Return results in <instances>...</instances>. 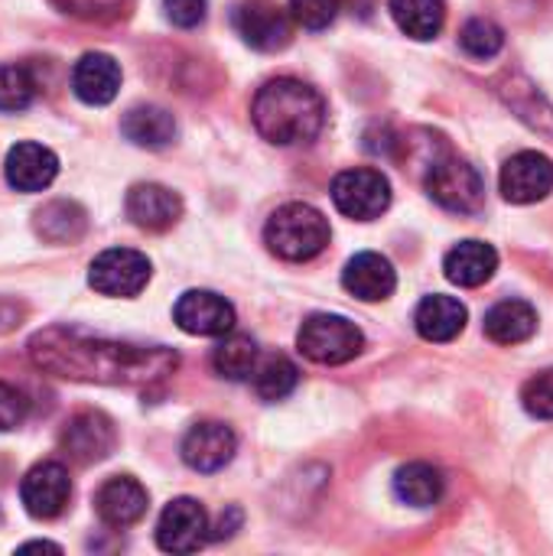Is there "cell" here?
<instances>
[{
    "mask_svg": "<svg viewBox=\"0 0 553 556\" xmlns=\"http://www.w3.org/2000/svg\"><path fill=\"white\" fill-rule=\"evenodd\" d=\"M72 498V479L68 469L59 463H39L23 476L20 502L36 521H52L68 508Z\"/></svg>",
    "mask_w": 553,
    "mask_h": 556,
    "instance_id": "obj_8",
    "label": "cell"
},
{
    "mask_svg": "<svg viewBox=\"0 0 553 556\" xmlns=\"http://www.w3.org/2000/svg\"><path fill=\"white\" fill-rule=\"evenodd\" d=\"M290 10L303 29H326L339 13V0H290Z\"/></svg>",
    "mask_w": 553,
    "mask_h": 556,
    "instance_id": "obj_33",
    "label": "cell"
},
{
    "mask_svg": "<svg viewBox=\"0 0 553 556\" xmlns=\"http://www.w3.org/2000/svg\"><path fill=\"white\" fill-rule=\"evenodd\" d=\"M342 283L352 296H359L362 303H378L388 300L398 287V274L391 267L388 257L375 254V251H362L355 254L345 270H342Z\"/></svg>",
    "mask_w": 553,
    "mask_h": 556,
    "instance_id": "obj_16",
    "label": "cell"
},
{
    "mask_svg": "<svg viewBox=\"0 0 553 556\" xmlns=\"http://www.w3.org/2000/svg\"><path fill=\"white\" fill-rule=\"evenodd\" d=\"M85 228V212L72 202H52L39 212V231L49 241H75Z\"/></svg>",
    "mask_w": 553,
    "mask_h": 556,
    "instance_id": "obj_29",
    "label": "cell"
},
{
    "mask_svg": "<svg viewBox=\"0 0 553 556\" xmlns=\"http://www.w3.org/2000/svg\"><path fill=\"white\" fill-rule=\"evenodd\" d=\"M297 345L316 365H345V362H352L365 349V336L345 316L316 313V316H310L300 326Z\"/></svg>",
    "mask_w": 553,
    "mask_h": 556,
    "instance_id": "obj_4",
    "label": "cell"
},
{
    "mask_svg": "<svg viewBox=\"0 0 553 556\" xmlns=\"http://www.w3.org/2000/svg\"><path fill=\"white\" fill-rule=\"evenodd\" d=\"M521 404L531 417L538 420H553V368L531 378L521 391Z\"/></svg>",
    "mask_w": 553,
    "mask_h": 556,
    "instance_id": "obj_32",
    "label": "cell"
},
{
    "mask_svg": "<svg viewBox=\"0 0 553 556\" xmlns=\"http://www.w3.org/2000/svg\"><path fill=\"white\" fill-rule=\"evenodd\" d=\"M443 270L456 287H482L499 270V251L486 241H460L447 254Z\"/></svg>",
    "mask_w": 553,
    "mask_h": 556,
    "instance_id": "obj_20",
    "label": "cell"
},
{
    "mask_svg": "<svg viewBox=\"0 0 553 556\" xmlns=\"http://www.w3.org/2000/svg\"><path fill=\"white\" fill-rule=\"evenodd\" d=\"M173 319L189 336L222 339L235 329V309L225 296L212 290H189L176 300Z\"/></svg>",
    "mask_w": 553,
    "mask_h": 556,
    "instance_id": "obj_10",
    "label": "cell"
},
{
    "mask_svg": "<svg viewBox=\"0 0 553 556\" xmlns=\"http://www.w3.org/2000/svg\"><path fill=\"white\" fill-rule=\"evenodd\" d=\"M482 329L499 345H521L538 332V313L525 300H502L486 313Z\"/></svg>",
    "mask_w": 553,
    "mask_h": 556,
    "instance_id": "obj_22",
    "label": "cell"
},
{
    "mask_svg": "<svg viewBox=\"0 0 553 556\" xmlns=\"http://www.w3.org/2000/svg\"><path fill=\"white\" fill-rule=\"evenodd\" d=\"M36 94V81L23 65H0V111H23Z\"/></svg>",
    "mask_w": 553,
    "mask_h": 556,
    "instance_id": "obj_30",
    "label": "cell"
},
{
    "mask_svg": "<svg viewBox=\"0 0 553 556\" xmlns=\"http://www.w3.org/2000/svg\"><path fill=\"white\" fill-rule=\"evenodd\" d=\"M62 13L88 20V23H111L127 16L134 0H52Z\"/></svg>",
    "mask_w": 553,
    "mask_h": 556,
    "instance_id": "obj_31",
    "label": "cell"
},
{
    "mask_svg": "<svg viewBox=\"0 0 553 556\" xmlns=\"http://www.w3.org/2000/svg\"><path fill=\"white\" fill-rule=\"evenodd\" d=\"M235 29H238V36H241L248 46H254V49H261V52H277V49H284V46L290 42V33H293L287 13L277 10V7H264V3L238 7V10H235Z\"/></svg>",
    "mask_w": 553,
    "mask_h": 556,
    "instance_id": "obj_15",
    "label": "cell"
},
{
    "mask_svg": "<svg viewBox=\"0 0 553 556\" xmlns=\"http://www.w3.org/2000/svg\"><path fill=\"white\" fill-rule=\"evenodd\" d=\"M163 10L166 20L183 29H192L205 20V0H163Z\"/></svg>",
    "mask_w": 553,
    "mask_h": 556,
    "instance_id": "obj_35",
    "label": "cell"
},
{
    "mask_svg": "<svg viewBox=\"0 0 553 556\" xmlns=\"http://www.w3.org/2000/svg\"><path fill=\"white\" fill-rule=\"evenodd\" d=\"M88 283L104 296H137L150 283V261L130 248H108L95 257Z\"/></svg>",
    "mask_w": 553,
    "mask_h": 556,
    "instance_id": "obj_7",
    "label": "cell"
},
{
    "mask_svg": "<svg viewBox=\"0 0 553 556\" xmlns=\"http://www.w3.org/2000/svg\"><path fill=\"white\" fill-rule=\"evenodd\" d=\"M72 88L85 104H108L121 88V65L108 52H85L72 68Z\"/></svg>",
    "mask_w": 553,
    "mask_h": 556,
    "instance_id": "obj_19",
    "label": "cell"
},
{
    "mask_svg": "<svg viewBox=\"0 0 553 556\" xmlns=\"http://www.w3.org/2000/svg\"><path fill=\"white\" fill-rule=\"evenodd\" d=\"M251 121H254L257 134L277 147L310 143L319 137V130L326 124V101L306 81L274 78L254 94Z\"/></svg>",
    "mask_w": 553,
    "mask_h": 556,
    "instance_id": "obj_2",
    "label": "cell"
},
{
    "mask_svg": "<svg viewBox=\"0 0 553 556\" xmlns=\"http://www.w3.org/2000/svg\"><path fill=\"white\" fill-rule=\"evenodd\" d=\"M460 46H463L466 55H473V59H492V55H499L502 46H505V29H502L495 20L476 16V20H469V23L460 29Z\"/></svg>",
    "mask_w": 553,
    "mask_h": 556,
    "instance_id": "obj_28",
    "label": "cell"
},
{
    "mask_svg": "<svg viewBox=\"0 0 553 556\" xmlns=\"http://www.w3.org/2000/svg\"><path fill=\"white\" fill-rule=\"evenodd\" d=\"M127 215L137 228L147 231H166L169 225H176V218L183 215V202L176 192H169L166 186L156 182H140L127 192Z\"/></svg>",
    "mask_w": 553,
    "mask_h": 556,
    "instance_id": "obj_18",
    "label": "cell"
},
{
    "mask_svg": "<svg viewBox=\"0 0 553 556\" xmlns=\"http://www.w3.org/2000/svg\"><path fill=\"white\" fill-rule=\"evenodd\" d=\"M332 202L355 222H372L391 205V182L378 169H345L332 179Z\"/></svg>",
    "mask_w": 553,
    "mask_h": 556,
    "instance_id": "obj_6",
    "label": "cell"
},
{
    "mask_svg": "<svg viewBox=\"0 0 553 556\" xmlns=\"http://www.w3.org/2000/svg\"><path fill=\"white\" fill-rule=\"evenodd\" d=\"M29 355L39 368L98 384H150L176 368L166 349H140L127 342L91 339L75 329H46L33 339Z\"/></svg>",
    "mask_w": 553,
    "mask_h": 556,
    "instance_id": "obj_1",
    "label": "cell"
},
{
    "mask_svg": "<svg viewBox=\"0 0 553 556\" xmlns=\"http://www.w3.org/2000/svg\"><path fill=\"white\" fill-rule=\"evenodd\" d=\"M29 414V401L13 384L0 381V430H16Z\"/></svg>",
    "mask_w": 553,
    "mask_h": 556,
    "instance_id": "obj_34",
    "label": "cell"
},
{
    "mask_svg": "<svg viewBox=\"0 0 553 556\" xmlns=\"http://www.w3.org/2000/svg\"><path fill=\"white\" fill-rule=\"evenodd\" d=\"M251 378H254V391L264 401H284L297 388V365L284 355H267L264 362H257Z\"/></svg>",
    "mask_w": 553,
    "mask_h": 556,
    "instance_id": "obj_27",
    "label": "cell"
},
{
    "mask_svg": "<svg viewBox=\"0 0 553 556\" xmlns=\"http://www.w3.org/2000/svg\"><path fill=\"white\" fill-rule=\"evenodd\" d=\"M391 16L404 36L433 39L447 23V3L443 0H391Z\"/></svg>",
    "mask_w": 553,
    "mask_h": 556,
    "instance_id": "obj_25",
    "label": "cell"
},
{
    "mask_svg": "<svg viewBox=\"0 0 553 556\" xmlns=\"http://www.w3.org/2000/svg\"><path fill=\"white\" fill-rule=\"evenodd\" d=\"M59 173V160L42 143H16L7 153V182L16 192H42Z\"/></svg>",
    "mask_w": 553,
    "mask_h": 556,
    "instance_id": "obj_17",
    "label": "cell"
},
{
    "mask_svg": "<svg viewBox=\"0 0 553 556\" xmlns=\"http://www.w3.org/2000/svg\"><path fill=\"white\" fill-rule=\"evenodd\" d=\"M427 192L437 205L456 215H473L486 205V179L460 156H443L427 173Z\"/></svg>",
    "mask_w": 553,
    "mask_h": 556,
    "instance_id": "obj_5",
    "label": "cell"
},
{
    "mask_svg": "<svg viewBox=\"0 0 553 556\" xmlns=\"http://www.w3.org/2000/svg\"><path fill=\"white\" fill-rule=\"evenodd\" d=\"M235 450H238L235 430L218 424V420L196 424L186 433V440H183V459L196 472H218V469H225L231 463Z\"/></svg>",
    "mask_w": 553,
    "mask_h": 556,
    "instance_id": "obj_12",
    "label": "cell"
},
{
    "mask_svg": "<svg viewBox=\"0 0 553 556\" xmlns=\"http://www.w3.org/2000/svg\"><path fill=\"white\" fill-rule=\"evenodd\" d=\"M502 195L515 205L541 202L553 192V160L538 150H521L502 166Z\"/></svg>",
    "mask_w": 553,
    "mask_h": 556,
    "instance_id": "obj_11",
    "label": "cell"
},
{
    "mask_svg": "<svg viewBox=\"0 0 553 556\" xmlns=\"http://www.w3.org/2000/svg\"><path fill=\"white\" fill-rule=\"evenodd\" d=\"M209 541V515L196 498H176L156 521V544L166 554H196Z\"/></svg>",
    "mask_w": 553,
    "mask_h": 556,
    "instance_id": "obj_9",
    "label": "cell"
},
{
    "mask_svg": "<svg viewBox=\"0 0 553 556\" xmlns=\"http://www.w3.org/2000/svg\"><path fill=\"white\" fill-rule=\"evenodd\" d=\"M267 248L284 261H313L329 244V222L306 202H290L267 218Z\"/></svg>",
    "mask_w": 553,
    "mask_h": 556,
    "instance_id": "obj_3",
    "label": "cell"
},
{
    "mask_svg": "<svg viewBox=\"0 0 553 556\" xmlns=\"http://www.w3.org/2000/svg\"><path fill=\"white\" fill-rule=\"evenodd\" d=\"M114 443H117L114 424L104 414H95V410L75 414L62 430V450L68 453V459H75L81 466L101 463L114 450Z\"/></svg>",
    "mask_w": 553,
    "mask_h": 556,
    "instance_id": "obj_13",
    "label": "cell"
},
{
    "mask_svg": "<svg viewBox=\"0 0 553 556\" xmlns=\"http://www.w3.org/2000/svg\"><path fill=\"white\" fill-rule=\"evenodd\" d=\"M447 492V479L430 463H407L394 476V495L411 508H433Z\"/></svg>",
    "mask_w": 553,
    "mask_h": 556,
    "instance_id": "obj_23",
    "label": "cell"
},
{
    "mask_svg": "<svg viewBox=\"0 0 553 556\" xmlns=\"http://www.w3.org/2000/svg\"><path fill=\"white\" fill-rule=\"evenodd\" d=\"M95 511L108 528L124 531L147 515V489L130 476H114L98 489Z\"/></svg>",
    "mask_w": 553,
    "mask_h": 556,
    "instance_id": "obj_14",
    "label": "cell"
},
{
    "mask_svg": "<svg viewBox=\"0 0 553 556\" xmlns=\"http://www.w3.org/2000/svg\"><path fill=\"white\" fill-rule=\"evenodd\" d=\"M23 551H52V554H59V547H55V544H39V541H36V544H26Z\"/></svg>",
    "mask_w": 553,
    "mask_h": 556,
    "instance_id": "obj_36",
    "label": "cell"
},
{
    "mask_svg": "<svg viewBox=\"0 0 553 556\" xmlns=\"http://www.w3.org/2000/svg\"><path fill=\"white\" fill-rule=\"evenodd\" d=\"M121 130H124V137L130 143L160 150V147H166L176 137V121H173L169 111H163L156 104H140V108H130L127 111Z\"/></svg>",
    "mask_w": 553,
    "mask_h": 556,
    "instance_id": "obj_24",
    "label": "cell"
},
{
    "mask_svg": "<svg viewBox=\"0 0 553 556\" xmlns=\"http://www.w3.org/2000/svg\"><path fill=\"white\" fill-rule=\"evenodd\" d=\"M212 365L228 381H248L257 368V342L251 336H222Z\"/></svg>",
    "mask_w": 553,
    "mask_h": 556,
    "instance_id": "obj_26",
    "label": "cell"
},
{
    "mask_svg": "<svg viewBox=\"0 0 553 556\" xmlns=\"http://www.w3.org/2000/svg\"><path fill=\"white\" fill-rule=\"evenodd\" d=\"M466 306L456 296L447 293H433L427 296L417 313H414V326L427 342H453L463 329H466Z\"/></svg>",
    "mask_w": 553,
    "mask_h": 556,
    "instance_id": "obj_21",
    "label": "cell"
}]
</instances>
